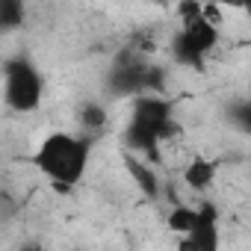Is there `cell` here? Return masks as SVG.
<instances>
[{
    "label": "cell",
    "mask_w": 251,
    "mask_h": 251,
    "mask_svg": "<svg viewBox=\"0 0 251 251\" xmlns=\"http://www.w3.org/2000/svg\"><path fill=\"white\" fill-rule=\"evenodd\" d=\"M175 98L166 95H139L133 98L130 118L124 124L121 142L127 154H142L151 163H160V142H169L183 133V127L175 118Z\"/></svg>",
    "instance_id": "obj_1"
},
{
    "label": "cell",
    "mask_w": 251,
    "mask_h": 251,
    "mask_svg": "<svg viewBox=\"0 0 251 251\" xmlns=\"http://www.w3.org/2000/svg\"><path fill=\"white\" fill-rule=\"evenodd\" d=\"M89 157H92V142L86 136L56 130L39 142V148L33 154V166L48 180H53L59 189H71L83 180Z\"/></svg>",
    "instance_id": "obj_2"
},
{
    "label": "cell",
    "mask_w": 251,
    "mask_h": 251,
    "mask_svg": "<svg viewBox=\"0 0 251 251\" xmlns=\"http://www.w3.org/2000/svg\"><path fill=\"white\" fill-rule=\"evenodd\" d=\"M45 98V77L39 65L18 53L3 65V100L12 112H33Z\"/></svg>",
    "instance_id": "obj_3"
},
{
    "label": "cell",
    "mask_w": 251,
    "mask_h": 251,
    "mask_svg": "<svg viewBox=\"0 0 251 251\" xmlns=\"http://www.w3.org/2000/svg\"><path fill=\"white\" fill-rule=\"evenodd\" d=\"M145 68H148V59L133 53L130 48H124L112 68H109V77H106V89L115 95V98H139L145 95Z\"/></svg>",
    "instance_id": "obj_4"
},
{
    "label": "cell",
    "mask_w": 251,
    "mask_h": 251,
    "mask_svg": "<svg viewBox=\"0 0 251 251\" xmlns=\"http://www.w3.org/2000/svg\"><path fill=\"white\" fill-rule=\"evenodd\" d=\"M195 251H219L222 233H219V207L213 201H201L195 207V227L186 233Z\"/></svg>",
    "instance_id": "obj_5"
},
{
    "label": "cell",
    "mask_w": 251,
    "mask_h": 251,
    "mask_svg": "<svg viewBox=\"0 0 251 251\" xmlns=\"http://www.w3.org/2000/svg\"><path fill=\"white\" fill-rule=\"evenodd\" d=\"M216 172H219V163L216 160H210V157H192L189 166L183 169V183L189 189H195V192H204V189L213 186Z\"/></svg>",
    "instance_id": "obj_6"
},
{
    "label": "cell",
    "mask_w": 251,
    "mask_h": 251,
    "mask_svg": "<svg viewBox=\"0 0 251 251\" xmlns=\"http://www.w3.org/2000/svg\"><path fill=\"white\" fill-rule=\"evenodd\" d=\"M124 166H127L130 177L139 183V189H142V195H145V198H151V201H157V198H160V180H157V172H154L148 163H142L139 157H133V154L124 151Z\"/></svg>",
    "instance_id": "obj_7"
},
{
    "label": "cell",
    "mask_w": 251,
    "mask_h": 251,
    "mask_svg": "<svg viewBox=\"0 0 251 251\" xmlns=\"http://www.w3.org/2000/svg\"><path fill=\"white\" fill-rule=\"evenodd\" d=\"M169 53H172V59L177 62V65H183V68H192V71H204V56L180 36V33H175L172 36V42H169Z\"/></svg>",
    "instance_id": "obj_8"
},
{
    "label": "cell",
    "mask_w": 251,
    "mask_h": 251,
    "mask_svg": "<svg viewBox=\"0 0 251 251\" xmlns=\"http://www.w3.org/2000/svg\"><path fill=\"white\" fill-rule=\"evenodd\" d=\"M77 118H80V127H83L86 133H98V130L106 127V118H109V115H106L103 103H98V100H86V103L80 106Z\"/></svg>",
    "instance_id": "obj_9"
},
{
    "label": "cell",
    "mask_w": 251,
    "mask_h": 251,
    "mask_svg": "<svg viewBox=\"0 0 251 251\" xmlns=\"http://www.w3.org/2000/svg\"><path fill=\"white\" fill-rule=\"evenodd\" d=\"M166 227H169L172 233H177V236H186V233L195 227V207H189V204H175L172 213L166 216Z\"/></svg>",
    "instance_id": "obj_10"
},
{
    "label": "cell",
    "mask_w": 251,
    "mask_h": 251,
    "mask_svg": "<svg viewBox=\"0 0 251 251\" xmlns=\"http://www.w3.org/2000/svg\"><path fill=\"white\" fill-rule=\"evenodd\" d=\"M27 18V9L21 0H0V30H18Z\"/></svg>",
    "instance_id": "obj_11"
},
{
    "label": "cell",
    "mask_w": 251,
    "mask_h": 251,
    "mask_svg": "<svg viewBox=\"0 0 251 251\" xmlns=\"http://www.w3.org/2000/svg\"><path fill=\"white\" fill-rule=\"evenodd\" d=\"M227 115H230V124L233 127H239L242 133H248L251 130V103L242 98V100H233L230 106H227Z\"/></svg>",
    "instance_id": "obj_12"
},
{
    "label": "cell",
    "mask_w": 251,
    "mask_h": 251,
    "mask_svg": "<svg viewBox=\"0 0 251 251\" xmlns=\"http://www.w3.org/2000/svg\"><path fill=\"white\" fill-rule=\"evenodd\" d=\"M177 251H195V245L189 242V236H180L177 239Z\"/></svg>",
    "instance_id": "obj_13"
},
{
    "label": "cell",
    "mask_w": 251,
    "mask_h": 251,
    "mask_svg": "<svg viewBox=\"0 0 251 251\" xmlns=\"http://www.w3.org/2000/svg\"><path fill=\"white\" fill-rule=\"evenodd\" d=\"M24 251H50V248H45V245H30V248H24Z\"/></svg>",
    "instance_id": "obj_14"
}]
</instances>
